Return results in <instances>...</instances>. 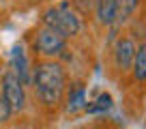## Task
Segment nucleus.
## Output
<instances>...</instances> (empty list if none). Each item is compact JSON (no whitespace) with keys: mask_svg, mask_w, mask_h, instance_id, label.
I'll use <instances>...</instances> for the list:
<instances>
[{"mask_svg":"<svg viewBox=\"0 0 146 129\" xmlns=\"http://www.w3.org/2000/svg\"><path fill=\"white\" fill-rule=\"evenodd\" d=\"M71 7H78L80 13H88V11L92 9V0H73V2H69Z\"/></svg>","mask_w":146,"mask_h":129,"instance_id":"obj_13","label":"nucleus"},{"mask_svg":"<svg viewBox=\"0 0 146 129\" xmlns=\"http://www.w3.org/2000/svg\"><path fill=\"white\" fill-rule=\"evenodd\" d=\"M11 116H13V112H11L9 103L5 101V97L0 95V125H7L11 120Z\"/></svg>","mask_w":146,"mask_h":129,"instance_id":"obj_12","label":"nucleus"},{"mask_svg":"<svg viewBox=\"0 0 146 129\" xmlns=\"http://www.w3.org/2000/svg\"><path fill=\"white\" fill-rule=\"evenodd\" d=\"M95 2H97V0H95Z\"/></svg>","mask_w":146,"mask_h":129,"instance_id":"obj_16","label":"nucleus"},{"mask_svg":"<svg viewBox=\"0 0 146 129\" xmlns=\"http://www.w3.org/2000/svg\"><path fill=\"white\" fill-rule=\"evenodd\" d=\"M137 7V0H120V11H118V19H127L133 13V9Z\"/></svg>","mask_w":146,"mask_h":129,"instance_id":"obj_11","label":"nucleus"},{"mask_svg":"<svg viewBox=\"0 0 146 129\" xmlns=\"http://www.w3.org/2000/svg\"><path fill=\"white\" fill-rule=\"evenodd\" d=\"M9 69L17 75V80L24 84V86H30L32 84V67H30V60H28L26 50H24L22 43H15V45L11 47Z\"/></svg>","mask_w":146,"mask_h":129,"instance_id":"obj_5","label":"nucleus"},{"mask_svg":"<svg viewBox=\"0 0 146 129\" xmlns=\"http://www.w3.org/2000/svg\"><path fill=\"white\" fill-rule=\"evenodd\" d=\"M0 95L5 97V101L9 103L11 112L13 114H19V112L26 110L28 106V95H26V86L17 80V75L11 69L5 71L2 75V82H0Z\"/></svg>","mask_w":146,"mask_h":129,"instance_id":"obj_3","label":"nucleus"},{"mask_svg":"<svg viewBox=\"0 0 146 129\" xmlns=\"http://www.w3.org/2000/svg\"><path fill=\"white\" fill-rule=\"evenodd\" d=\"M5 71H7V69L2 67V64H0V82H2V75H5Z\"/></svg>","mask_w":146,"mask_h":129,"instance_id":"obj_14","label":"nucleus"},{"mask_svg":"<svg viewBox=\"0 0 146 129\" xmlns=\"http://www.w3.org/2000/svg\"><path fill=\"white\" fill-rule=\"evenodd\" d=\"M41 22L43 28L58 32L62 39H71L82 30V19H80L78 11L69 5V0L60 2L58 7H47L41 15Z\"/></svg>","mask_w":146,"mask_h":129,"instance_id":"obj_2","label":"nucleus"},{"mask_svg":"<svg viewBox=\"0 0 146 129\" xmlns=\"http://www.w3.org/2000/svg\"><path fill=\"white\" fill-rule=\"evenodd\" d=\"M135 41L131 37H120L114 45V63H116V69L127 73L131 71V64H133V56H135Z\"/></svg>","mask_w":146,"mask_h":129,"instance_id":"obj_6","label":"nucleus"},{"mask_svg":"<svg viewBox=\"0 0 146 129\" xmlns=\"http://www.w3.org/2000/svg\"><path fill=\"white\" fill-rule=\"evenodd\" d=\"M32 50L43 56V60H54V56H60L62 50H67V39L50 28H39L32 39Z\"/></svg>","mask_w":146,"mask_h":129,"instance_id":"obj_4","label":"nucleus"},{"mask_svg":"<svg viewBox=\"0 0 146 129\" xmlns=\"http://www.w3.org/2000/svg\"><path fill=\"white\" fill-rule=\"evenodd\" d=\"M0 2H2V0H0Z\"/></svg>","mask_w":146,"mask_h":129,"instance_id":"obj_15","label":"nucleus"},{"mask_svg":"<svg viewBox=\"0 0 146 129\" xmlns=\"http://www.w3.org/2000/svg\"><path fill=\"white\" fill-rule=\"evenodd\" d=\"M131 73H133V80H135V82H144L146 80V43H140V47H135Z\"/></svg>","mask_w":146,"mask_h":129,"instance_id":"obj_9","label":"nucleus"},{"mask_svg":"<svg viewBox=\"0 0 146 129\" xmlns=\"http://www.w3.org/2000/svg\"><path fill=\"white\" fill-rule=\"evenodd\" d=\"M112 106H114V99H112V95H110V92H101V95L97 97L95 101L86 103L84 112H86V114H101V112L112 110Z\"/></svg>","mask_w":146,"mask_h":129,"instance_id":"obj_10","label":"nucleus"},{"mask_svg":"<svg viewBox=\"0 0 146 129\" xmlns=\"http://www.w3.org/2000/svg\"><path fill=\"white\" fill-rule=\"evenodd\" d=\"M84 108H86V86L82 82H75L67 88V112L75 114Z\"/></svg>","mask_w":146,"mask_h":129,"instance_id":"obj_8","label":"nucleus"},{"mask_svg":"<svg viewBox=\"0 0 146 129\" xmlns=\"http://www.w3.org/2000/svg\"><path fill=\"white\" fill-rule=\"evenodd\" d=\"M32 86L39 103L58 108L67 95V71L58 60H39L32 67Z\"/></svg>","mask_w":146,"mask_h":129,"instance_id":"obj_1","label":"nucleus"},{"mask_svg":"<svg viewBox=\"0 0 146 129\" xmlns=\"http://www.w3.org/2000/svg\"><path fill=\"white\" fill-rule=\"evenodd\" d=\"M97 19L103 26H112L118 22V11H120V0H97L95 2Z\"/></svg>","mask_w":146,"mask_h":129,"instance_id":"obj_7","label":"nucleus"}]
</instances>
